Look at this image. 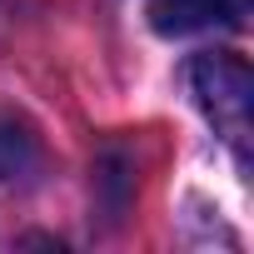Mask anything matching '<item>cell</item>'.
Instances as JSON below:
<instances>
[{
    "label": "cell",
    "mask_w": 254,
    "mask_h": 254,
    "mask_svg": "<svg viewBox=\"0 0 254 254\" xmlns=\"http://www.w3.org/2000/svg\"><path fill=\"white\" fill-rule=\"evenodd\" d=\"M190 85H194L199 110L209 115V125L244 160V150H249V95H254L249 65L239 55H229V50H209V55H199L190 65Z\"/></svg>",
    "instance_id": "cell-1"
},
{
    "label": "cell",
    "mask_w": 254,
    "mask_h": 254,
    "mask_svg": "<svg viewBox=\"0 0 254 254\" xmlns=\"http://www.w3.org/2000/svg\"><path fill=\"white\" fill-rule=\"evenodd\" d=\"M249 0H150V25L160 35H199L214 25H244Z\"/></svg>",
    "instance_id": "cell-2"
},
{
    "label": "cell",
    "mask_w": 254,
    "mask_h": 254,
    "mask_svg": "<svg viewBox=\"0 0 254 254\" xmlns=\"http://www.w3.org/2000/svg\"><path fill=\"white\" fill-rule=\"evenodd\" d=\"M40 165H45V150H40L35 125L0 110V185H25L40 175Z\"/></svg>",
    "instance_id": "cell-3"
}]
</instances>
